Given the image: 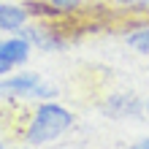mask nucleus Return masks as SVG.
<instances>
[{
    "mask_svg": "<svg viewBox=\"0 0 149 149\" xmlns=\"http://www.w3.org/2000/svg\"><path fill=\"white\" fill-rule=\"evenodd\" d=\"M71 125H73V114L68 109L54 106V103H43L30 117L24 138H27L30 144H49V141H54V138H60Z\"/></svg>",
    "mask_w": 149,
    "mask_h": 149,
    "instance_id": "obj_1",
    "label": "nucleus"
},
{
    "mask_svg": "<svg viewBox=\"0 0 149 149\" xmlns=\"http://www.w3.org/2000/svg\"><path fill=\"white\" fill-rule=\"evenodd\" d=\"M0 95H14V98H52L54 87L43 84L38 73H19L6 81H0Z\"/></svg>",
    "mask_w": 149,
    "mask_h": 149,
    "instance_id": "obj_2",
    "label": "nucleus"
},
{
    "mask_svg": "<svg viewBox=\"0 0 149 149\" xmlns=\"http://www.w3.org/2000/svg\"><path fill=\"white\" fill-rule=\"evenodd\" d=\"M22 36L27 38L30 43L41 46L43 52H54V49H63L65 46L63 36H54L52 27H22Z\"/></svg>",
    "mask_w": 149,
    "mask_h": 149,
    "instance_id": "obj_3",
    "label": "nucleus"
},
{
    "mask_svg": "<svg viewBox=\"0 0 149 149\" xmlns=\"http://www.w3.org/2000/svg\"><path fill=\"white\" fill-rule=\"evenodd\" d=\"M30 54V41L27 38H11V41H0V63L6 65H19Z\"/></svg>",
    "mask_w": 149,
    "mask_h": 149,
    "instance_id": "obj_4",
    "label": "nucleus"
},
{
    "mask_svg": "<svg viewBox=\"0 0 149 149\" xmlns=\"http://www.w3.org/2000/svg\"><path fill=\"white\" fill-rule=\"evenodd\" d=\"M106 111L111 117H136V114H141V103L136 100V95H111L106 100Z\"/></svg>",
    "mask_w": 149,
    "mask_h": 149,
    "instance_id": "obj_5",
    "label": "nucleus"
},
{
    "mask_svg": "<svg viewBox=\"0 0 149 149\" xmlns=\"http://www.w3.org/2000/svg\"><path fill=\"white\" fill-rule=\"evenodd\" d=\"M27 22L24 6H3L0 3V30H22Z\"/></svg>",
    "mask_w": 149,
    "mask_h": 149,
    "instance_id": "obj_6",
    "label": "nucleus"
},
{
    "mask_svg": "<svg viewBox=\"0 0 149 149\" xmlns=\"http://www.w3.org/2000/svg\"><path fill=\"white\" fill-rule=\"evenodd\" d=\"M127 43L133 49H138L141 54H149V24L138 27L136 33H130V36H127Z\"/></svg>",
    "mask_w": 149,
    "mask_h": 149,
    "instance_id": "obj_7",
    "label": "nucleus"
},
{
    "mask_svg": "<svg viewBox=\"0 0 149 149\" xmlns=\"http://www.w3.org/2000/svg\"><path fill=\"white\" fill-rule=\"evenodd\" d=\"M114 3L127 11H149V0H114Z\"/></svg>",
    "mask_w": 149,
    "mask_h": 149,
    "instance_id": "obj_8",
    "label": "nucleus"
},
{
    "mask_svg": "<svg viewBox=\"0 0 149 149\" xmlns=\"http://www.w3.org/2000/svg\"><path fill=\"white\" fill-rule=\"evenodd\" d=\"M54 8H60L63 14H68V11H76L79 6H81V0H49Z\"/></svg>",
    "mask_w": 149,
    "mask_h": 149,
    "instance_id": "obj_9",
    "label": "nucleus"
},
{
    "mask_svg": "<svg viewBox=\"0 0 149 149\" xmlns=\"http://www.w3.org/2000/svg\"><path fill=\"white\" fill-rule=\"evenodd\" d=\"M130 149H149V138H141L136 146H130Z\"/></svg>",
    "mask_w": 149,
    "mask_h": 149,
    "instance_id": "obj_10",
    "label": "nucleus"
},
{
    "mask_svg": "<svg viewBox=\"0 0 149 149\" xmlns=\"http://www.w3.org/2000/svg\"><path fill=\"white\" fill-rule=\"evenodd\" d=\"M11 71V65H6V63H0V73H8Z\"/></svg>",
    "mask_w": 149,
    "mask_h": 149,
    "instance_id": "obj_11",
    "label": "nucleus"
},
{
    "mask_svg": "<svg viewBox=\"0 0 149 149\" xmlns=\"http://www.w3.org/2000/svg\"><path fill=\"white\" fill-rule=\"evenodd\" d=\"M146 111H149V103H146Z\"/></svg>",
    "mask_w": 149,
    "mask_h": 149,
    "instance_id": "obj_12",
    "label": "nucleus"
},
{
    "mask_svg": "<svg viewBox=\"0 0 149 149\" xmlns=\"http://www.w3.org/2000/svg\"><path fill=\"white\" fill-rule=\"evenodd\" d=\"M0 149H3V144H0Z\"/></svg>",
    "mask_w": 149,
    "mask_h": 149,
    "instance_id": "obj_13",
    "label": "nucleus"
}]
</instances>
